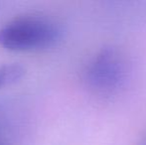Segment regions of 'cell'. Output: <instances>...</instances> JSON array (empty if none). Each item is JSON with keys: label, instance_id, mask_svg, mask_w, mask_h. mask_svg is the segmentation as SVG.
<instances>
[{"label": "cell", "instance_id": "obj_1", "mask_svg": "<svg viewBox=\"0 0 146 145\" xmlns=\"http://www.w3.org/2000/svg\"><path fill=\"white\" fill-rule=\"evenodd\" d=\"M62 36L61 26L51 18L25 15L0 28V46L15 52L38 51L55 46Z\"/></svg>", "mask_w": 146, "mask_h": 145}, {"label": "cell", "instance_id": "obj_2", "mask_svg": "<svg viewBox=\"0 0 146 145\" xmlns=\"http://www.w3.org/2000/svg\"><path fill=\"white\" fill-rule=\"evenodd\" d=\"M129 72L124 55L114 47H106L90 60L84 79L94 95L108 99L124 89L129 81Z\"/></svg>", "mask_w": 146, "mask_h": 145}, {"label": "cell", "instance_id": "obj_3", "mask_svg": "<svg viewBox=\"0 0 146 145\" xmlns=\"http://www.w3.org/2000/svg\"><path fill=\"white\" fill-rule=\"evenodd\" d=\"M22 73H23V70L21 69V67L17 65L3 67L2 69H0V87L15 81L21 77Z\"/></svg>", "mask_w": 146, "mask_h": 145}, {"label": "cell", "instance_id": "obj_4", "mask_svg": "<svg viewBox=\"0 0 146 145\" xmlns=\"http://www.w3.org/2000/svg\"><path fill=\"white\" fill-rule=\"evenodd\" d=\"M138 145H146V132H145L144 135L142 136V138H141V140Z\"/></svg>", "mask_w": 146, "mask_h": 145}]
</instances>
